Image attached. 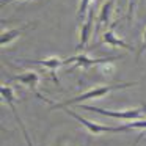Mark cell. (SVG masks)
<instances>
[{
	"label": "cell",
	"instance_id": "cell-1",
	"mask_svg": "<svg viewBox=\"0 0 146 146\" xmlns=\"http://www.w3.org/2000/svg\"><path fill=\"white\" fill-rule=\"evenodd\" d=\"M137 85V82H126V83H118V85H104V86H98V88H93L90 91L83 93V94L77 96V98H72V99H68V101L61 102V104H52V108H63V107H68V105H72V104H80L83 101H88V99H98V98H102L105 96L107 93L113 91V90H123V88H129V86H133Z\"/></svg>",
	"mask_w": 146,
	"mask_h": 146
},
{
	"label": "cell",
	"instance_id": "cell-2",
	"mask_svg": "<svg viewBox=\"0 0 146 146\" xmlns=\"http://www.w3.org/2000/svg\"><path fill=\"white\" fill-rule=\"evenodd\" d=\"M79 110H88V111H96L99 115L110 118H119V119H137L143 113H146V107L141 108H133V110H124V111H113V110H105V108H99L94 105H79Z\"/></svg>",
	"mask_w": 146,
	"mask_h": 146
},
{
	"label": "cell",
	"instance_id": "cell-3",
	"mask_svg": "<svg viewBox=\"0 0 146 146\" xmlns=\"http://www.w3.org/2000/svg\"><path fill=\"white\" fill-rule=\"evenodd\" d=\"M66 111L68 115H71L72 118H76L77 121H79L80 124H82L83 127H85L86 130H88L90 133H93V135H98V133H102V132H121V130H127L129 129V126H119V127H110V126H102V124H98V123H94V121H90V119H86V118H83V116H80L79 113H76V111H72V110H69V108H66Z\"/></svg>",
	"mask_w": 146,
	"mask_h": 146
},
{
	"label": "cell",
	"instance_id": "cell-4",
	"mask_svg": "<svg viewBox=\"0 0 146 146\" xmlns=\"http://www.w3.org/2000/svg\"><path fill=\"white\" fill-rule=\"evenodd\" d=\"M13 80H16V82L22 83V85H25V86H29V88L32 90V93L38 99H41V101H44V102H47V104L52 105V102L49 101L47 98H44V96L38 91V83H39V80H41V77H39V74L36 72V71H27V72H24V74L14 76Z\"/></svg>",
	"mask_w": 146,
	"mask_h": 146
},
{
	"label": "cell",
	"instance_id": "cell-5",
	"mask_svg": "<svg viewBox=\"0 0 146 146\" xmlns=\"http://www.w3.org/2000/svg\"><path fill=\"white\" fill-rule=\"evenodd\" d=\"M123 57H110V58H90L83 54L74 55V57L66 58V64L74 63V68H90V66H101V64L105 63H113L115 60H119Z\"/></svg>",
	"mask_w": 146,
	"mask_h": 146
},
{
	"label": "cell",
	"instance_id": "cell-6",
	"mask_svg": "<svg viewBox=\"0 0 146 146\" xmlns=\"http://www.w3.org/2000/svg\"><path fill=\"white\" fill-rule=\"evenodd\" d=\"M93 19H94V13H93V10H90L88 14H86V19L83 21V24L80 25V41L76 47L79 52L85 49V46L88 44L90 38H91V35H93Z\"/></svg>",
	"mask_w": 146,
	"mask_h": 146
},
{
	"label": "cell",
	"instance_id": "cell-7",
	"mask_svg": "<svg viewBox=\"0 0 146 146\" xmlns=\"http://www.w3.org/2000/svg\"><path fill=\"white\" fill-rule=\"evenodd\" d=\"M25 63H32V64H39V66H44L47 68L49 71L52 72V79L55 80V83L58 85V79H57V69L60 66H64L66 64V60L63 58H58V57H50V58H44V60H24Z\"/></svg>",
	"mask_w": 146,
	"mask_h": 146
},
{
	"label": "cell",
	"instance_id": "cell-8",
	"mask_svg": "<svg viewBox=\"0 0 146 146\" xmlns=\"http://www.w3.org/2000/svg\"><path fill=\"white\" fill-rule=\"evenodd\" d=\"M115 0H107L99 10V16H98V22H96V33L99 32L102 25H108L110 22V14H111V8H113Z\"/></svg>",
	"mask_w": 146,
	"mask_h": 146
},
{
	"label": "cell",
	"instance_id": "cell-9",
	"mask_svg": "<svg viewBox=\"0 0 146 146\" xmlns=\"http://www.w3.org/2000/svg\"><path fill=\"white\" fill-rule=\"evenodd\" d=\"M33 25H35V24H25V25L19 27V29H14V30H8V32H3V35H2V39H0V44H2V46H8L14 38L21 36L24 32H25V30H29L30 27H33Z\"/></svg>",
	"mask_w": 146,
	"mask_h": 146
},
{
	"label": "cell",
	"instance_id": "cell-10",
	"mask_svg": "<svg viewBox=\"0 0 146 146\" xmlns=\"http://www.w3.org/2000/svg\"><path fill=\"white\" fill-rule=\"evenodd\" d=\"M102 41H104L105 44L111 46V47H121V49H126V50H132V47H130L127 42H124L123 39L116 38V36H115V33L111 32V30H107V32L104 33Z\"/></svg>",
	"mask_w": 146,
	"mask_h": 146
},
{
	"label": "cell",
	"instance_id": "cell-11",
	"mask_svg": "<svg viewBox=\"0 0 146 146\" xmlns=\"http://www.w3.org/2000/svg\"><path fill=\"white\" fill-rule=\"evenodd\" d=\"M8 105L11 107V110H13V115H14V118H16L17 124H19V127H21V130H22V135H24V140H25L27 146H35V145H33V141H32V138H30V135H29V132H27V127L24 126L22 119H21L19 113H17V110H16V107H14V102H11V104H8Z\"/></svg>",
	"mask_w": 146,
	"mask_h": 146
},
{
	"label": "cell",
	"instance_id": "cell-12",
	"mask_svg": "<svg viewBox=\"0 0 146 146\" xmlns=\"http://www.w3.org/2000/svg\"><path fill=\"white\" fill-rule=\"evenodd\" d=\"M90 5H91V0H82V2H80L79 11H77V21H79V24L80 22L83 24V17H85V13L88 11Z\"/></svg>",
	"mask_w": 146,
	"mask_h": 146
},
{
	"label": "cell",
	"instance_id": "cell-13",
	"mask_svg": "<svg viewBox=\"0 0 146 146\" xmlns=\"http://www.w3.org/2000/svg\"><path fill=\"white\" fill-rule=\"evenodd\" d=\"M0 93H2V98L5 99V102L7 104H11V102H14V91L11 86H2V90H0Z\"/></svg>",
	"mask_w": 146,
	"mask_h": 146
},
{
	"label": "cell",
	"instance_id": "cell-14",
	"mask_svg": "<svg viewBox=\"0 0 146 146\" xmlns=\"http://www.w3.org/2000/svg\"><path fill=\"white\" fill-rule=\"evenodd\" d=\"M135 5H137V0H129V5H127V21H129V22H132V19H133Z\"/></svg>",
	"mask_w": 146,
	"mask_h": 146
},
{
	"label": "cell",
	"instance_id": "cell-15",
	"mask_svg": "<svg viewBox=\"0 0 146 146\" xmlns=\"http://www.w3.org/2000/svg\"><path fill=\"white\" fill-rule=\"evenodd\" d=\"M146 52V30L145 33H143V42H141V47L138 49V52H137V60H140L141 58V55Z\"/></svg>",
	"mask_w": 146,
	"mask_h": 146
},
{
	"label": "cell",
	"instance_id": "cell-16",
	"mask_svg": "<svg viewBox=\"0 0 146 146\" xmlns=\"http://www.w3.org/2000/svg\"><path fill=\"white\" fill-rule=\"evenodd\" d=\"M10 2H14V0H2V5H7V3H10Z\"/></svg>",
	"mask_w": 146,
	"mask_h": 146
},
{
	"label": "cell",
	"instance_id": "cell-17",
	"mask_svg": "<svg viewBox=\"0 0 146 146\" xmlns=\"http://www.w3.org/2000/svg\"><path fill=\"white\" fill-rule=\"evenodd\" d=\"M94 2H99V0H94Z\"/></svg>",
	"mask_w": 146,
	"mask_h": 146
}]
</instances>
